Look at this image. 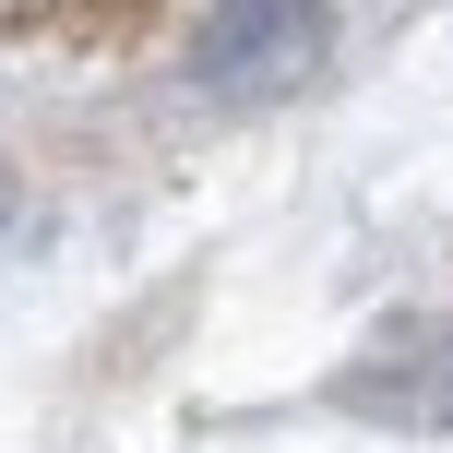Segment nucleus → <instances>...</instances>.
I'll return each instance as SVG.
<instances>
[{"label": "nucleus", "instance_id": "obj_1", "mask_svg": "<svg viewBox=\"0 0 453 453\" xmlns=\"http://www.w3.org/2000/svg\"><path fill=\"white\" fill-rule=\"evenodd\" d=\"M311 36H322L311 0H239V12L203 36V72H215V84H250L263 60H274V72H298V60H311Z\"/></svg>", "mask_w": 453, "mask_h": 453}]
</instances>
